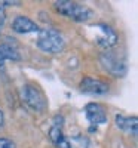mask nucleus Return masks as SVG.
<instances>
[{"label":"nucleus","mask_w":138,"mask_h":148,"mask_svg":"<svg viewBox=\"0 0 138 148\" xmlns=\"http://www.w3.org/2000/svg\"><path fill=\"white\" fill-rule=\"evenodd\" d=\"M99 62H101L103 68L113 77H125V74L128 73L126 58L113 49H106L104 52H101Z\"/></svg>","instance_id":"4"},{"label":"nucleus","mask_w":138,"mask_h":148,"mask_svg":"<svg viewBox=\"0 0 138 148\" xmlns=\"http://www.w3.org/2000/svg\"><path fill=\"white\" fill-rule=\"evenodd\" d=\"M0 148H17V145L9 138H0Z\"/></svg>","instance_id":"12"},{"label":"nucleus","mask_w":138,"mask_h":148,"mask_svg":"<svg viewBox=\"0 0 138 148\" xmlns=\"http://www.w3.org/2000/svg\"><path fill=\"white\" fill-rule=\"evenodd\" d=\"M12 31L17 33V34H30V33H39L42 28L37 25V24L30 19L26 15H18L15 16V19L12 21V25H10Z\"/></svg>","instance_id":"9"},{"label":"nucleus","mask_w":138,"mask_h":148,"mask_svg":"<svg viewBox=\"0 0 138 148\" xmlns=\"http://www.w3.org/2000/svg\"><path fill=\"white\" fill-rule=\"evenodd\" d=\"M19 98L28 111L34 114H42L48 110V98L45 92L36 83H26L19 89Z\"/></svg>","instance_id":"1"},{"label":"nucleus","mask_w":138,"mask_h":148,"mask_svg":"<svg viewBox=\"0 0 138 148\" xmlns=\"http://www.w3.org/2000/svg\"><path fill=\"white\" fill-rule=\"evenodd\" d=\"M21 2H2L0 3V8L2 6H19Z\"/></svg>","instance_id":"14"},{"label":"nucleus","mask_w":138,"mask_h":148,"mask_svg":"<svg viewBox=\"0 0 138 148\" xmlns=\"http://www.w3.org/2000/svg\"><path fill=\"white\" fill-rule=\"evenodd\" d=\"M49 139L52 141L55 148H73L71 142L64 135V116L57 114L52 119V126L48 132Z\"/></svg>","instance_id":"6"},{"label":"nucleus","mask_w":138,"mask_h":148,"mask_svg":"<svg viewBox=\"0 0 138 148\" xmlns=\"http://www.w3.org/2000/svg\"><path fill=\"white\" fill-rule=\"evenodd\" d=\"M115 123L116 127L120 130L126 132L131 136L137 138V129H138V120L135 116H123V114H116L115 116Z\"/></svg>","instance_id":"11"},{"label":"nucleus","mask_w":138,"mask_h":148,"mask_svg":"<svg viewBox=\"0 0 138 148\" xmlns=\"http://www.w3.org/2000/svg\"><path fill=\"white\" fill-rule=\"evenodd\" d=\"M5 22H6V14H5V9H3V8H0V33L3 31Z\"/></svg>","instance_id":"13"},{"label":"nucleus","mask_w":138,"mask_h":148,"mask_svg":"<svg viewBox=\"0 0 138 148\" xmlns=\"http://www.w3.org/2000/svg\"><path fill=\"white\" fill-rule=\"evenodd\" d=\"M91 28L95 31L94 39H95V43L98 46H101L104 49H111L113 46L117 45L119 36L115 31V28H111L108 24L98 22V24H95V25H92Z\"/></svg>","instance_id":"5"},{"label":"nucleus","mask_w":138,"mask_h":148,"mask_svg":"<svg viewBox=\"0 0 138 148\" xmlns=\"http://www.w3.org/2000/svg\"><path fill=\"white\" fill-rule=\"evenodd\" d=\"M54 8L59 15L66 16L71 21H76V22H88L95 16L94 10L91 8H88L82 3H77V2H70V0L54 2Z\"/></svg>","instance_id":"2"},{"label":"nucleus","mask_w":138,"mask_h":148,"mask_svg":"<svg viewBox=\"0 0 138 148\" xmlns=\"http://www.w3.org/2000/svg\"><path fill=\"white\" fill-rule=\"evenodd\" d=\"M3 126H5V114H3L2 108H0V129H2Z\"/></svg>","instance_id":"15"},{"label":"nucleus","mask_w":138,"mask_h":148,"mask_svg":"<svg viewBox=\"0 0 138 148\" xmlns=\"http://www.w3.org/2000/svg\"><path fill=\"white\" fill-rule=\"evenodd\" d=\"M79 89H80V92L88 93V95H106L110 90V84L101 79L86 76L80 80Z\"/></svg>","instance_id":"8"},{"label":"nucleus","mask_w":138,"mask_h":148,"mask_svg":"<svg viewBox=\"0 0 138 148\" xmlns=\"http://www.w3.org/2000/svg\"><path fill=\"white\" fill-rule=\"evenodd\" d=\"M21 53L18 47L10 43V42H3L0 43V73H5V62L6 61H19Z\"/></svg>","instance_id":"10"},{"label":"nucleus","mask_w":138,"mask_h":148,"mask_svg":"<svg viewBox=\"0 0 138 148\" xmlns=\"http://www.w3.org/2000/svg\"><path fill=\"white\" fill-rule=\"evenodd\" d=\"M85 117L89 121L91 126H99V125H106L108 116H107V108L99 104V102H89L85 105Z\"/></svg>","instance_id":"7"},{"label":"nucleus","mask_w":138,"mask_h":148,"mask_svg":"<svg viewBox=\"0 0 138 148\" xmlns=\"http://www.w3.org/2000/svg\"><path fill=\"white\" fill-rule=\"evenodd\" d=\"M36 45L45 53L58 55V53H61L62 51H64L66 39L58 30L48 27V28H42L39 31V37H37Z\"/></svg>","instance_id":"3"}]
</instances>
